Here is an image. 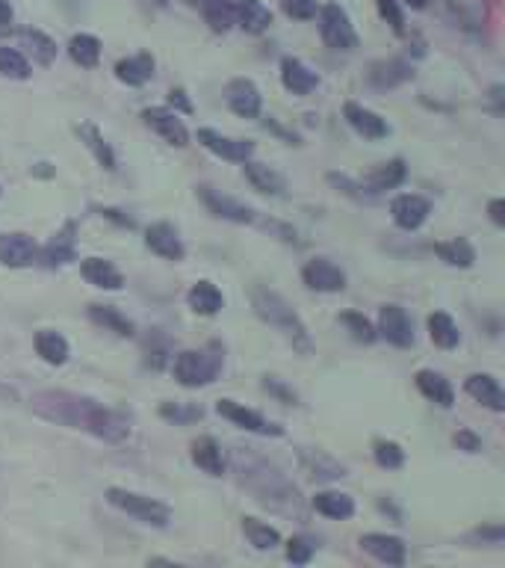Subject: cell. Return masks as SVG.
<instances>
[{
	"label": "cell",
	"mask_w": 505,
	"mask_h": 568,
	"mask_svg": "<svg viewBox=\"0 0 505 568\" xmlns=\"http://www.w3.org/2000/svg\"><path fill=\"white\" fill-rule=\"evenodd\" d=\"M30 409L39 418L56 423V427L83 429L89 436L104 441H125L130 432L128 418L107 409L92 397L71 394V391H39L30 397Z\"/></svg>",
	"instance_id": "cell-1"
},
{
	"label": "cell",
	"mask_w": 505,
	"mask_h": 568,
	"mask_svg": "<svg viewBox=\"0 0 505 568\" xmlns=\"http://www.w3.org/2000/svg\"><path fill=\"white\" fill-rule=\"evenodd\" d=\"M252 308H254V314L261 317L266 326H272L296 352H301V355L313 352V341H310L308 326L301 323L296 308L290 305L281 294L269 291V287H252Z\"/></svg>",
	"instance_id": "cell-2"
},
{
	"label": "cell",
	"mask_w": 505,
	"mask_h": 568,
	"mask_svg": "<svg viewBox=\"0 0 505 568\" xmlns=\"http://www.w3.org/2000/svg\"><path fill=\"white\" fill-rule=\"evenodd\" d=\"M237 471L243 474V483L252 488L261 504L275 506V509H287V512L290 509L299 512L296 486H290L284 477L275 471V467H269L261 459H252L249 465H245L243 459H237Z\"/></svg>",
	"instance_id": "cell-3"
},
{
	"label": "cell",
	"mask_w": 505,
	"mask_h": 568,
	"mask_svg": "<svg viewBox=\"0 0 505 568\" xmlns=\"http://www.w3.org/2000/svg\"><path fill=\"white\" fill-rule=\"evenodd\" d=\"M224 364V350L219 343H207L205 350H184L175 355L172 373L184 388H205L216 382V376Z\"/></svg>",
	"instance_id": "cell-4"
},
{
	"label": "cell",
	"mask_w": 505,
	"mask_h": 568,
	"mask_svg": "<svg viewBox=\"0 0 505 568\" xmlns=\"http://www.w3.org/2000/svg\"><path fill=\"white\" fill-rule=\"evenodd\" d=\"M107 500L116 509L128 512V515H133L148 527H168V521H172V509L166 504H160V500H154V497L137 495V492H128V488H116V486L107 488Z\"/></svg>",
	"instance_id": "cell-5"
},
{
	"label": "cell",
	"mask_w": 505,
	"mask_h": 568,
	"mask_svg": "<svg viewBox=\"0 0 505 568\" xmlns=\"http://www.w3.org/2000/svg\"><path fill=\"white\" fill-rule=\"evenodd\" d=\"M319 33L322 42L331 51H355L357 48V33L352 27V18L343 6L329 4L319 9Z\"/></svg>",
	"instance_id": "cell-6"
},
{
	"label": "cell",
	"mask_w": 505,
	"mask_h": 568,
	"mask_svg": "<svg viewBox=\"0 0 505 568\" xmlns=\"http://www.w3.org/2000/svg\"><path fill=\"white\" fill-rule=\"evenodd\" d=\"M198 198L205 202V207L210 210V214L219 217V219L237 222V226H252V222H257V214L249 205H243V202H237V198H231V196H224V193H219V189H213L207 184L198 187Z\"/></svg>",
	"instance_id": "cell-7"
},
{
	"label": "cell",
	"mask_w": 505,
	"mask_h": 568,
	"mask_svg": "<svg viewBox=\"0 0 505 568\" xmlns=\"http://www.w3.org/2000/svg\"><path fill=\"white\" fill-rule=\"evenodd\" d=\"M216 411L224 420H231L233 427H240L245 432H254V436H281V432H284L278 423L266 420L263 415H257L254 409H245L243 403H237V400H219Z\"/></svg>",
	"instance_id": "cell-8"
},
{
	"label": "cell",
	"mask_w": 505,
	"mask_h": 568,
	"mask_svg": "<svg viewBox=\"0 0 505 568\" xmlns=\"http://www.w3.org/2000/svg\"><path fill=\"white\" fill-rule=\"evenodd\" d=\"M198 142L205 146L210 154H216L222 160H231V163H245L249 158H254L257 146L252 140H233V137H224V133L213 130V128H201L198 130Z\"/></svg>",
	"instance_id": "cell-9"
},
{
	"label": "cell",
	"mask_w": 505,
	"mask_h": 568,
	"mask_svg": "<svg viewBox=\"0 0 505 568\" xmlns=\"http://www.w3.org/2000/svg\"><path fill=\"white\" fill-rule=\"evenodd\" d=\"M378 335L393 347H414V323L405 308L399 305H385L378 311Z\"/></svg>",
	"instance_id": "cell-10"
},
{
	"label": "cell",
	"mask_w": 505,
	"mask_h": 568,
	"mask_svg": "<svg viewBox=\"0 0 505 568\" xmlns=\"http://www.w3.org/2000/svg\"><path fill=\"white\" fill-rule=\"evenodd\" d=\"M301 282L317 294H340L346 287V273L329 258H313L301 270Z\"/></svg>",
	"instance_id": "cell-11"
},
{
	"label": "cell",
	"mask_w": 505,
	"mask_h": 568,
	"mask_svg": "<svg viewBox=\"0 0 505 568\" xmlns=\"http://www.w3.org/2000/svg\"><path fill=\"white\" fill-rule=\"evenodd\" d=\"M142 121L154 133H160V137L168 142V146H175V149H186L189 146V130H186L184 121L177 119V113H172V110H166V107H148V110H142Z\"/></svg>",
	"instance_id": "cell-12"
},
{
	"label": "cell",
	"mask_w": 505,
	"mask_h": 568,
	"mask_svg": "<svg viewBox=\"0 0 505 568\" xmlns=\"http://www.w3.org/2000/svg\"><path fill=\"white\" fill-rule=\"evenodd\" d=\"M39 261V246L30 234H0V264L9 270H21V266H33Z\"/></svg>",
	"instance_id": "cell-13"
},
{
	"label": "cell",
	"mask_w": 505,
	"mask_h": 568,
	"mask_svg": "<svg viewBox=\"0 0 505 568\" xmlns=\"http://www.w3.org/2000/svg\"><path fill=\"white\" fill-rule=\"evenodd\" d=\"M357 544H361V551H367L369 556H376L378 563L393 565V568L405 565L408 548L399 536H387V533H364V536L357 539Z\"/></svg>",
	"instance_id": "cell-14"
},
{
	"label": "cell",
	"mask_w": 505,
	"mask_h": 568,
	"mask_svg": "<svg viewBox=\"0 0 505 568\" xmlns=\"http://www.w3.org/2000/svg\"><path fill=\"white\" fill-rule=\"evenodd\" d=\"M224 101H228V107L243 119H257L261 116V110H263L261 89H257L249 77H237V81H231L228 89H224Z\"/></svg>",
	"instance_id": "cell-15"
},
{
	"label": "cell",
	"mask_w": 505,
	"mask_h": 568,
	"mask_svg": "<svg viewBox=\"0 0 505 568\" xmlns=\"http://www.w3.org/2000/svg\"><path fill=\"white\" fill-rule=\"evenodd\" d=\"M429 214H432V202L417 193H405V196L393 198V205H390V217L402 231H417L423 222L429 219Z\"/></svg>",
	"instance_id": "cell-16"
},
{
	"label": "cell",
	"mask_w": 505,
	"mask_h": 568,
	"mask_svg": "<svg viewBox=\"0 0 505 568\" xmlns=\"http://www.w3.org/2000/svg\"><path fill=\"white\" fill-rule=\"evenodd\" d=\"M343 119L349 121V128L364 140H385L390 133V125L373 110H367L364 104L357 101H346L343 104Z\"/></svg>",
	"instance_id": "cell-17"
},
{
	"label": "cell",
	"mask_w": 505,
	"mask_h": 568,
	"mask_svg": "<svg viewBox=\"0 0 505 568\" xmlns=\"http://www.w3.org/2000/svg\"><path fill=\"white\" fill-rule=\"evenodd\" d=\"M77 226L74 222H65L62 231H56L53 237L48 240V246H44L39 252V261L44 266H65V264H71L74 261V255H77Z\"/></svg>",
	"instance_id": "cell-18"
},
{
	"label": "cell",
	"mask_w": 505,
	"mask_h": 568,
	"mask_svg": "<svg viewBox=\"0 0 505 568\" xmlns=\"http://www.w3.org/2000/svg\"><path fill=\"white\" fill-rule=\"evenodd\" d=\"M145 246L166 261H184V255H186L181 237H177V231L168 226V222H154V226H148V231H145Z\"/></svg>",
	"instance_id": "cell-19"
},
{
	"label": "cell",
	"mask_w": 505,
	"mask_h": 568,
	"mask_svg": "<svg viewBox=\"0 0 505 568\" xmlns=\"http://www.w3.org/2000/svg\"><path fill=\"white\" fill-rule=\"evenodd\" d=\"M281 83L293 95H310L319 86V74L296 57H284L281 60Z\"/></svg>",
	"instance_id": "cell-20"
},
{
	"label": "cell",
	"mask_w": 505,
	"mask_h": 568,
	"mask_svg": "<svg viewBox=\"0 0 505 568\" xmlns=\"http://www.w3.org/2000/svg\"><path fill=\"white\" fill-rule=\"evenodd\" d=\"M464 391L476 400V403H481L485 409L491 411H505V397H502V388L500 382L493 379L491 373H473L464 379Z\"/></svg>",
	"instance_id": "cell-21"
},
{
	"label": "cell",
	"mask_w": 505,
	"mask_h": 568,
	"mask_svg": "<svg viewBox=\"0 0 505 568\" xmlns=\"http://www.w3.org/2000/svg\"><path fill=\"white\" fill-rule=\"evenodd\" d=\"M74 133L81 137L83 146L92 151V158L104 166L107 172H116L119 169V160H116V151H112V146L104 140V133H100L92 121H81V125H74Z\"/></svg>",
	"instance_id": "cell-22"
},
{
	"label": "cell",
	"mask_w": 505,
	"mask_h": 568,
	"mask_svg": "<svg viewBox=\"0 0 505 568\" xmlns=\"http://www.w3.org/2000/svg\"><path fill=\"white\" fill-rule=\"evenodd\" d=\"M189 456H193V462L205 474H210V477H222L224 467H228V462H224V453L219 448V441L210 438V436H201V438H195L193 444H189Z\"/></svg>",
	"instance_id": "cell-23"
},
{
	"label": "cell",
	"mask_w": 505,
	"mask_h": 568,
	"mask_svg": "<svg viewBox=\"0 0 505 568\" xmlns=\"http://www.w3.org/2000/svg\"><path fill=\"white\" fill-rule=\"evenodd\" d=\"M243 172L245 178H249V184L257 189V193H266V196H284V189H287V181H284V175H278L272 166H266V163H257V160H245L243 163Z\"/></svg>",
	"instance_id": "cell-24"
},
{
	"label": "cell",
	"mask_w": 505,
	"mask_h": 568,
	"mask_svg": "<svg viewBox=\"0 0 505 568\" xmlns=\"http://www.w3.org/2000/svg\"><path fill=\"white\" fill-rule=\"evenodd\" d=\"M81 273L89 284L100 287V291H121V287H125V275L104 258H86L81 264Z\"/></svg>",
	"instance_id": "cell-25"
},
{
	"label": "cell",
	"mask_w": 505,
	"mask_h": 568,
	"mask_svg": "<svg viewBox=\"0 0 505 568\" xmlns=\"http://www.w3.org/2000/svg\"><path fill=\"white\" fill-rule=\"evenodd\" d=\"M405 178H408V166H405V160L396 158V160L376 166V169L367 175L364 184L369 193H385V189H396L399 184H405Z\"/></svg>",
	"instance_id": "cell-26"
},
{
	"label": "cell",
	"mask_w": 505,
	"mask_h": 568,
	"mask_svg": "<svg viewBox=\"0 0 505 568\" xmlns=\"http://www.w3.org/2000/svg\"><path fill=\"white\" fill-rule=\"evenodd\" d=\"M414 382H417L420 394H423L425 400H432V403H437L441 409H453V403H455V391H453V385H449L441 373H434V371H417V376H414Z\"/></svg>",
	"instance_id": "cell-27"
},
{
	"label": "cell",
	"mask_w": 505,
	"mask_h": 568,
	"mask_svg": "<svg viewBox=\"0 0 505 568\" xmlns=\"http://www.w3.org/2000/svg\"><path fill=\"white\" fill-rule=\"evenodd\" d=\"M186 303H189V308L195 311V314L213 317V314H219V311L224 308V296H222V291L213 282H198V284L189 287Z\"/></svg>",
	"instance_id": "cell-28"
},
{
	"label": "cell",
	"mask_w": 505,
	"mask_h": 568,
	"mask_svg": "<svg viewBox=\"0 0 505 568\" xmlns=\"http://www.w3.org/2000/svg\"><path fill=\"white\" fill-rule=\"evenodd\" d=\"M116 77L125 86H145L154 77V57L151 53H137V57L119 60Z\"/></svg>",
	"instance_id": "cell-29"
},
{
	"label": "cell",
	"mask_w": 505,
	"mask_h": 568,
	"mask_svg": "<svg viewBox=\"0 0 505 568\" xmlns=\"http://www.w3.org/2000/svg\"><path fill=\"white\" fill-rule=\"evenodd\" d=\"M313 509L325 518L346 521L355 515V500L346 492H317L313 495Z\"/></svg>",
	"instance_id": "cell-30"
},
{
	"label": "cell",
	"mask_w": 505,
	"mask_h": 568,
	"mask_svg": "<svg viewBox=\"0 0 505 568\" xmlns=\"http://www.w3.org/2000/svg\"><path fill=\"white\" fill-rule=\"evenodd\" d=\"M89 320H92L95 326L112 332V335H119V338H130L133 332H137L133 320H128L119 308H112V305H89Z\"/></svg>",
	"instance_id": "cell-31"
},
{
	"label": "cell",
	"mask_w": 505,
	"mask_h": 568,
	"mask_svg": "<svg viewBox=\"0 0 505 568\" xmlns=\"http://www.w3.org/2000/svg\"><path fill=\"white\" fill-rule=\"evenodd\" d=\"M367 77L376 89H393V86L411 81L414 72H411V65L402 60H385V63H376Z\"/></svg>",
	"instance_id": "cell-32"
},
{
	"label": "cell",
	"mask_w": 505,
	"mask_h": 568,
	"mask_svg": "<svg viewBox=\"0 0 505 568\" xmlns=\"http://www.w3.org/2000/svg\"><path fill=\"white\" fill-rule=\"evenodd\" d=\"M36 352H39V359L42 361H48L53 367H60L69 361V341H65L60 332H53V329H42L36 332Z\"/></svg>",
	"instance_id": "cell-33"
},
{
	"label": "cell",
	"mask_w": 505,
	"mask_h": 568,
	"mask_svg": "<svg viewBox=\"0 0 505 568\" xmlns=\"http://www.w3.org/2000/svg\"><path fill=\"white\" fill-rule=\"evenodd\" d=\"M237 24L245 30V33H263L272 24V13H269V6H263L261 0H237Z\"/></svg>",
	"instance_id": "cell-34"
},
{
	"label": "cell",
	"mask_w": 505,
	"mask_h": 568,
	"mask_svg": "<svg viewBox=\"0 0 505 568\" xmlns=\"http://www.w3.org/2000/svg\"><path fill=\"white\" fill-rule=\"evenodd\" d=\"M201 13L213 33H228L237 24V0H205Z\"/></svg>",
	"instance_id": "cell-35"
},
{
	"label": "cell",
	"mask_w": 505,
	"mask_h": 568,
	"mask_svg": "<svg viewBox=\"0 0 505 568\" xmlns=\"http://www.w3.org/2000/svg\"><path fill=\"white\" fill-rule=\"evenodd\" d=\"M301 465H305L308 477H313V480H340V477H346V467L334 462L331 456H325L322 450H305L301 453Z\"/></svg>",
	"instance_id": "cell-36"
},
{
	"label": "cell",
	"mask_w": 505,
	"mask_h": 568,
	"mask_svg": "<svg viewBox=\"0 0 505 568\" xmlns=\"http://www.w3.org/2000/svg\"><path fill=\"white\" fill-rule=\"evenodd\" d=\"M429 338L434 347L441 350H455L458 341H462V332H458L455 320L443 314V311H434V314L429 317Z\"/></svg>",
	"instance_id": "cell-37"
},
{
	"label": "cell",
	"mask_w": 505,
	"mask_h": 568,
	"mask_svg": "<svg viewBox=\"0 0 505 568\" xmlns=\"http://www.w3.org/2000/svg\"><path fill=\"white\" fill-rule=\"evenodd\" d=\"M18 42L24 44V48L30 51V57L36 60L39 65H51L56 60V42L51 36H44L42 30H33V27L21 30Z\"/></svg>",
	"instance_id": "cell-38"
},
{
	"label": "cell",
	"mask_w": 505,
	"mask_h": 568,
	"mask_svg": "<svg viewBox=\"0 0 505 568\" xmlns=\"http://www.w3.org/2000/svg\"><path fill=\"white\" fill-rule=\"evenodd\" d=\"M437 258L449 266H462V270H470L476 264V249L470 246L467 240H449V243H437L434 246Z\"/></svg>",
	"instance_id": "cell-39"
},
{
	"label": "cell",
	"mask_w": 505,
	"mask_h": 568,
	"mask_svg": "<svg viewBox=\"0 0 505 568\" xmlns=\"http://www.w3.org/2000/svg\"><path fill=\"white\" fill-rule=\"evenodd\" d=\"M243 533H245V539H249V544H254L257 551H272L281 544V533L252 515L243 518Z\"/></svg>",
	"instance_id": "cell-40"
},
{
	"label": "cell",
	"mask_w": 505,
	"mask_h": 568,
	"mask_svg": "<svg viewBox=\"0 0 505 568\" xmlns=\"http://www.w3.org/2000/svg\"><path fill=\"white\" fill-rule=\"evenodd\" d=\"M69 53L81 69H95L100 60V42L95 36H89V33H77L69 42Z\"/></svg>",
	"instance_id": "cell-41"
},
{
	"label": "cell",
	"mask_w": 505,
	"mask_h": 568,
	"mask_svg": "<svg viewBox=\"0 0 505 568\" xmlns=\"http://www.w3.org/2000/svg\"><path fill=\"white\" fill-rule=\"evenodd\" d=\"M0 74L9 77V81H27L30 77V63L24 60V53L15 48H0Z\"/></svg>",
	"instance_id": "cell-42"
},
{
	"label": "cell",
	"mask_w": 505,
	"mask_h": 568,
	"mask_svg": "<svg viewBox=\"0 0 505 568\" xmlns=\"http://www.w3.org/2000/svg\"><path fill=\"white\" fill-rule=\"evenodd\" d=\"M373 459L378 467H387V471H396V467L405 465V450L399 448L396 441H376L373 444Z\"/></svg>",
	"instance_id": "cell-43"
},
{
	"label": "cell",
	"mask_w": 505,
	"mask_h": 568,
	"mask_svg": "<svg viewBox=\"0 0 505 568\" xmlns=\"http://www.w3.org/2000/svg\"><path fill=\"white\" fill-rule=\"evenodd\" d=\"M160 418L175 423V427H186V423H195L205 418L201 406H186V403H163L160 406Z\"/></svg>",
	"instance_id": "cell-44"
},
{
	"label": "cell",
	"mask_w": 505,
	"mask_h": 568,
	"mask_svg": "<svg viewBox=\"0 0 505 568\" xmlns=\"http://www.w3.org/2000/svg\"><path fill=\"white\" fill-rule=\"evenodd\" d=\"M340 320H343V326L352 332V338H355V341H361V343H373V341L378 338L376 326H373V323H369L364 314H355V311H349V314H343Z\"/></svg>",
	"instance_id": "cell-45"
},
{
	"label": "cell",
	"mask_w": 505,
	"mask_h": 568,
	"mask_svg": "<svg viewBox=\"0 0 505 568\" xmlns=\"http://www.w3.org/2000/svg\"><path fill=\"white\" fill-rule=\"evenodd\" d=\"M313 551H317V542H310L308 536H293L287 542V560L293 565H308L313 560Z\"/></svg>",
	"instance_id": "cell-46"
},
{
	"label": "cell",
	"mask_w": 505,
	"mask_h": 568,
	"mask_svg": "<svg viewBox=\"0 0 505 568\" xmlns=\"http://www.w3.org/2000/svg\"><path fill=\"white\" fill-rule=\"evenodd\" d=\"M281 9H284V15L296 21H310V18H317L319 4L317 0H281Z\"/></svg>",
	"instance_id": "cell-47"
},
{
	"label": "cell",
	"mask_w": 505,
	"mask_h": 568,
	"mask_svg": "<svg viewBox=\"0 0 505 568\" xmlns=\"http://www.w3.org/2000/svg\"><path fill=\"white\" fill-rule=\"evenodd\" d=\"M376 6H378V15L393 27V33H405V18H402V9L396 0H376Z\"/></svg>",
	"instance_id": "cell-48"
},
{
	"label": "cell",
	"mask_w": 505,
	"mask_h": 568,
	"mask_svg": "<svg viewBox=\"0 0 505 568\" xmlns=\"http://www.w3.org/2000/svg\"><path fill=\"white\" fill-rule=\"evenodd\" d=\"M455 444H458V450H464V453H479L481 450V438L473 436L470 429H458L455 432Z\"/></svg>",
	"instance_id": "cell-49"
},
{
	"label": "cell",
	"mask_w": 505,
	"mask_h": 568,
	"mask_svg": "<svg viewBox=\"0 0 505 568\" xmlns=\"http://www.w3.org/2000/svg\"><path fill=\"white\" fill-rule=\"evenodd\" d=\"M266 391H272L275 397H281V400H284V403H296V394L293 391H290V388H284V385H281L278 382V379H272V376H266Z\"/></svg>",
	"instance_id": "cell-50"
},
{
	"label": "cell",
	"mask_w": 505,
	"mask_h": 568,
	"mask_svg": "<svg viewBox=\"0 0 505 568\" xmlns=\"http://www.w3.org/2000/svg\"><path fill=\"white\" fill-rule=\"evenodd\" d=\"M98 214H100V217H107V219H112V222H116V226H121V228H133V226H137V222H133L130 217H125V214H121V210H116V207H98Z\"/></svg>",
	"instance_id": "cell-51"
},
{
	"label": "cell",
	"mask_w": 505,
	"mask_h": 568,
	"mask_svg": "<svg viewBox=\"0 0 505 568\" xmlns=\"http://www.w3.org/2000/svg\"><path fill=\"white\" fill-rule=\"evenodd\" d=\"M488 214H491V222L497 228L505 226V202H502V198H493V202L488 205Z\"/></svg>",
	"instance_id": "cell-52"
},
{
	"label": "cell",
	"mask_w": 505,
	"mask_h": 568,
	"mask_svg": "<svg viewBox=\"0 0 505 568\" xmlns=\"http://www.w3.org/2000/svg\"><path fill=\"white\" fill-rule=\"evenodd\" d=\"M168 101H172V107H181L184 113H193V104L186 101V92H184V89H172V92H168Z\"/></svg>",
	"instance_id": "cell-53"
},
{
	"label": "cell",
	"mask_w": 505,
	"mask_h": 568,
	"mask_svg": "<svg viewBox=\"0 0 505 568\" xmlns=\"http://www.w3.org/2000/svg\"><path fill=\"white\" fill-rule=\"evenodd\" d=\"M13 24V4L9 0H0V27Z\"/></svg>",
	"instance_id": "cell-54"
},
{
	"label": "cell",
	"mask_w": 505,
	"mask_h": 568,
	"mask_svg": "<svg viewBox=\"0 0 505 568\" xmlns=\"http://www.w3.org/2000/svg\"><path fill=\"white\" fill-rule=\"evenodd\" d=\"M491 101H493V113L500 116V113H502V104H500V101H502V86H493V89H491Z\"/></svg>",
	"instance_id": "cell-55"
},
{
	"label": "cell",
	"mask_w": 505,
	"mask_h": 568,
	"mask_svg": "<svg viewBox=\"0 0 505 568\" xmlns=\"http://www.w3.org/2000/svg\"><path fill=\"white\" fill-rule=\"evenodd\" d=\"M405 4H408L411 9H425V4H429V0H405Z\"/></svg>",
	"instance_id": "cell-56"
},
{
	"label": "cell",
	"mask_w": 505,
	"mask_h": 568,
	"mask_svg": "<svg viewBox=\"0 0 505 568\" xmlns=\"http://www.w3.org/2000/svg\"><path fill=\"white\" fill-rule=\"evenodd\" d=\"M33 172H39V175H51V169H44V163H39V166H36V169H33Z\"/></svg>",
	"instance_id": "cell-57"
}]
</instances>
